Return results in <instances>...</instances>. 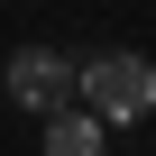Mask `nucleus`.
<instances>
[{"instance_id": "nucleus-1", "label": "nucleus", "mask_w": 156, "mask_h": 156, "mask_svg": "<svg viewBox=\"0 0 156 156\" xmlns=\"http://www.w3.org/2000/svg\"><path fill=\"white\" fill-rule=\"evenodd\" d=\"M73 101L101 129H129V119L156 110V64L138 46H92V55H73Z\"/></svg>"}, {"instance_id": "nucleus-2", "label": "nucleus", "mask_w": 156, "mask_h": 156, "mask_svg": "<svg viewBox=\"0 0 156 156\" xmlns=\"http://www.w3.org/2000/svg\"><path fill=\"white\" fill-rule=\"evenodd\" d=\"M0 92H9L19 110H37V119L64 110V101H73V55H55V46H19L9 64H0Z\"/></svg>"}, {"instance_id": "nucleus-3", "label": "nucleus", "mask_w": 156, "mask_h": 156, "mask_svg": "<svg viewBox=\"0 0 156 156\" xmlns=\"http://www.w3.org/2000/svg\"><path fill=\"white\" fill-rule=\"evenodd\" d=\"M46 156H110V138H101V119L83 110V101H64V110H46V138H37Z\"/></svg>"}]
</instances>
